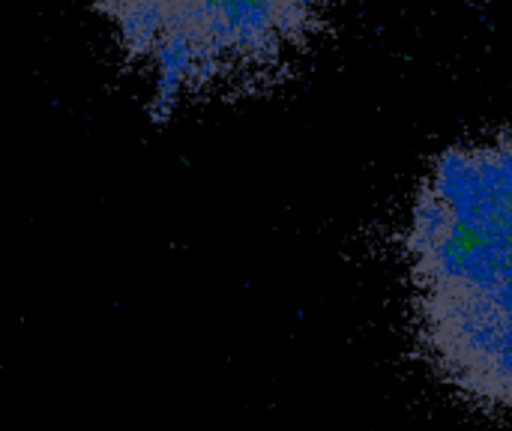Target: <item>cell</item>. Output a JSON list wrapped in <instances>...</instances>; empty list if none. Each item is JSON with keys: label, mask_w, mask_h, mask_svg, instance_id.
<instances>
[{"label": "cell", "mask_w": 512, "mask_h": 431, "mask_svg": "<svg viewBox=\"0 0 512 431\" xmlns=\"http://www.w3.org/2000/svg\"><path fill=\"white\" fill-rule=\"evenodd\" d=\"M402 261L420 354L462 402L512 411V123L444 150L417 186Z\"/></svg>", "instance_id": "cell-1"}, {"label": "cell", "mask_w": 512, "mask_h": 431, "mask_svg": "<svg viewBox=\"0 0 512 431\" xmlns=\"http://www.w3.org/2000/svg\"><path fill=\"white\" fill-rule=\"evenodd\" d=\"M159 105L288 69L342 0H93Z\"/></svg>", "instance_id": "cell-2"}]
</instances>
